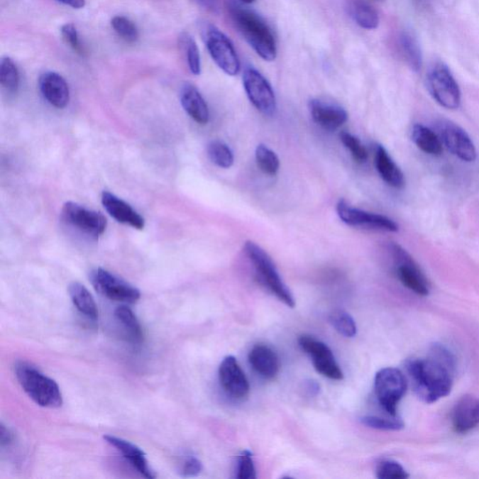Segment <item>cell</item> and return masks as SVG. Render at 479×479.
Listing matches in <instances>:
<instances>
[{
  "mask_svg": "<svg viewBox=\"0 0 479 479\" xmlns=\"http://www.w3.org/2000/svg\"><path fill=\"white\" fill-rule=\"evenodd\" d=\"M111 28L122 40L128 43H136L139 40V31L136 25L125 16H117L111 19Z\"/></svg>",
  "mask_w": 479,
  "mask_h": 479,
  "instance_id": "cell-34",
  "label": "cell"
},
{
  "mask_svg": "<svg viewBox=\"0 0 479 479\" xmlns=\"http://www.w3.org/2000/svg\"><path fill=\"white\" fill-rule=\"evenodd\" d=\"M412 140L414 143L426 154L431 155L442 154L443 146L440 138L427 126L420 124L414 126Z\"/></svg>",
  "mask_w": 479,
  "mask_h": 479,
  "instance_id": "cell-26",
  "label": "cell"
},
{
  "mask_svg": "<svg viewBox=\"0 0 479 479\" xmlns=\"http://www.w3.org/2000/svg\"><path fill=\"white\" fill-rule=\"evenodd\" d=\"M390 251L395 258L397 276L401 283L417 295L427 296L430 293V285L412 257L398 245H392Z\"/></svg>",
  "mask_w": 479,
  "mask_h": 479,
  "instance_id": "cell-11",
  "label": "cell"
},
{
  "mask_svg": "<svg viewBox=\"0 0 479 479\" xmlns=\"http://www.w3.org/2000/svg\"><path fill=\"white\" fill-rule=\"evenodd\" d=\"M104 440L111 446L116 448L122 454V456L145 478H155V472L149 466L145 452L128 441L113 436H104Z\"/></svg>",
  "mask_w": 479,
  "mask_h": 479,
  "instance_id": "cell-20",
  "label": "cell"
},
{
  "mask_svg": "<svg viewBox=\"0 0 479 479\" xmlns=\"http://www.w3.org/2000/svg\"><path fill=\"white\" fill-rule=\"evenodd\" d=\"M204 466L202 461L196 457H188L184 461L181 468V475L184 478H193L201 474Z\"/></svg>",
  "mask_w": 479,
  "mask_h": 479,
  "instance_id": "cell-40",
  "label": "cell"
},
{
  "mask_svg": "<svg viewBox=\"0 0 479 479\" xmlns=\"http://www.w3.org/2000/svg\"><path fill=\"white\" fill-rule=\"evenodd\" d=\"M330 321L335 330L343 336L353 338L357 334V324L353 317L343 310L334 311L331 314Z\"/></svg>",
  "mask_w": 479,
  "mask_h": 479,
  "instance_id": "cell-33",
  "label": "cell"
},
{
  "mask_svg": "<svg viewBox=\"0 0 479 479\" xmlns=\"http://www.w3.org/2000/svg\"><path fill=\"white\" fill-rule=\"evenodd\" d=\"M90 279L97 292L111 301L132 304L141 298L139 290L104 269L94 270Z\"/></svg>",
  "mask_w": 479,
  "mask_h": 479,
  "instance_id": "cell-8",
  "label": "cell"
},
{
  "mask_svg": "<svg viewBox=\"0 0 479 479\" xmlns=\"http://www.w3.org/2000/svg\"><path fill=\"white\" fill-rule=\"evenodd\" d=\"M336 211L340 219L351 227L386 232L399 231L398 224L389 217L352 207L343 199L338 202Z\"/></svg>",
  "mask_w": 479,
  "mask_h": 479,
  "instance_id": "cell-10",
  "label": "cell"
},
{
  "mask_svg": "<svg viewBox=\"0 0 479 479\" xmlns=\"http://www.w3.org/2000/svg\"><path fill=\"white\" fill-rule=\"evenodd\" d=\"M407 369L417 396L425 402L433 404L451 393L455 358L445 346L434 345L428 358L408 360Z\"/></svg>",
  "mask_w": 479,
  "mask_h": 479,
  "instance_id": "cell-1",
  "label": "cell"
},
{
  "mask_svg": "<svg viewBox=\"0 0 479 479\" xmlns=\"http://www.w3.org/2000/svg\"><path fill=\"white\" fill-rule=\"evenodd\" d=\"M479 424V398L466 395L458 400L452 412V425L458 434H466Z\"/></svg>",
  "mask_w": 479,
  "mask_h": 479,
  "instance_id": "cell-18",
  "label": "cell"
},
{
  "mask_svg": "<svg viewBox=\"0 0 479 479\" xmlns=\"http://www.w3.org/2000/svg\"><path fill=\"white\" fill-rule=\"evenodd\" d=\"M179 45L186 58L188 69L194 75H199L202 72L201 55L195 40L190 34L183 32L179 37Z\"/></svg>",
  "mask_w": 479,
  "mask_h": 479,
  "instance_id": "cell-29",
  "label": "cell"
},
{
  "mask_svg": "<svg viewBox=\"0 0 479 479\" xmlns=\"http://www.w3.org/2000/svg\"><path fill=\"white\" fill-rule=\"evenodd\" d=\"M69 294L72 304L79 312L94 322L98 320L99 312L95 299L84 285L73 282L70 285Z\"/></svg>",
  "mask_w": 479,
  "mask_h": 479,
  "instance_id": "cell-24",
  "label": "cell"
},
{
  "mask_svg": "<svg viewBox=\"0 0 479 479\" xmlns=\"http://www.w3.org/2000/svg\"><path fill=\"white\" fill-rule=\"evenodd\" d=\"M0 442H1V446H9L13 443V434L11 433L10 429L6 427L4 424L0 426Z\"/></svg>",
  "mask_w": 479,
  "mask_h": 479,
  "instance_id": "cell-41",
  "label": "cell"
},
{
  "mask_svg": "<svg viewBox=\"0 0 479 479\" xmlns=\"http://www.w3.org/2000/svg\"><path fill=\"white\" fill-rule=\"evenodd\" d=\"M360 422L367 427L381 431H399L404 426L398 417L365 416L361 417Z\"/></svg>",
  "mask_w": 479,
  "mask_h": 479,
  "instance_id": "cell-35",
  "label": "cell"
},
{
  "mask_svg": "<svg viewBox=\"0 0 479 479\" xmlns=\"http://www.w3.org/2000/svg\"><path fill=\"white\" fill-rule=\"evenodd\" d=\"M180 101L184 110L194 121L201 125L207 124L210 114L207 101L193 84H185L182 87Z\"/></svg>",
  "mask_w": 479,
  "mask_h": 479,
  "instance_id": "cell-22",
  "label": "cell"
},
{
  "mask_svg": "<svg viewBox=\"0 0 479 479\" xmlns=\"http://www.w3.org/2000/svg\"><path fill=\"white\" fill-rule=\"evenodd\" d=\"M439 129L444 145L452 154L466 163L475 160L477 151L466 131L449 121L441 123Z\"/></svg>",
  "mask_w": 479,
  "mask_h": 479,
  "instance_id": "cell-15",
  "label": "cell"
},
{
  "mask_svg": "<svg viewBox=\"0 0 479 479\" xmlns=\"http://www.w3.org/2000/svg\"><path fill=\"white\" fill-rule=\"evenodd\" d=\"M61 35L65 42L73 51L81 55H84V46L82 45L80 38H79L77 28L73 23H65L61 28Z\"/></svg>",
  "mask_w": 479,
  "mask_h": 479,
  "instance_id": "cell-39",
  "label": "cell"
},
{
  "mask_svg": "<svg viewBox=\"0 0 479 479\" xmlns=\"http://www.w3.org/2000/svg\"><path fill=\"white\" fill-rule=\"evenodd\" d=\"M319 384H317L316 381L307 382V390L310 395H316L319 392Z\"/></svg>",
  "mask_w": 479,
  "mask_h": 479,
  "instance_id": "cell-44",
  "label": "cell"
},
{
  "mask_svg": "<svg viewBox=\"0 0 479 479\" xmlns=\"http://www.w3.org/2000/svg\"><path fill=\"white\" fill-rule=\"evenodd\" d=\"M14 372L23 392L38 405L58 408L63 404L62 393L57 382L26 361H18Z\"/></svg>",
  "mask_w": 479,
  "mask_h": 479,
  "instance_id": "cell-2",
  "label": "cell"
},
{
  "mask_svg": "<svg viewBox=\"0 0 479 479\" xmlns=\"http://www.w3.org/2000/svg\"><path fill=\"white\" fill-rule=\"evenodd\" d=\"M202 37L211 60L220 70L229 76L240 72L241 63L233 44L216 26L207 25L202 28Z\"/></svg>",
  "mask_w": 479,
  "mask_h": 479,
  "instance_id": "cell-6",
  "label": "cell"
},
{
  "mask_svg": "<svg viewBox=\"0 0 479 479\" xmlns=\"http://www.w3.org/2000/svg\"><path fill=\"white\" fill-rule=\"evenodd\" d=\"M299 346L312 358L316 372L333 380H342L343 371L335 360L333 351L325 343L309 335H302L299 338Z\"/></svg>",
  "mask_w": 479,
  "mask_h": 479,
  "instance_id": "cell-12",
  "label": "cell"
},
{
  "mask_svg": "<svg viewBox=\"0 0 479 479\" xmlns=\"http://www.w3.org/2000/svg\"><path fill=\"white\" fill-rule=\"evenodd\" d=\"M40 93L49 104L57 109L66 107L70 102V87L66 80L57 72H47L40 77Z\"/></svg>",
  "mask_w": 479,
  "mask_h": 479,
  "instance_id": "cell-16",
  "label": "cell"
},
{
  "mask_svg": "<svg viewBox=\"0 0 479 479\" xmlns=\"http://www.w3.org/2000/svg\"><path fill=\"white\" fill-rule=\"evenodd\" d=\"M427 84L431 95L441 106L455 110L461 104V90L451 70L443 63L431 67L427 75Z\"/></svg>",
  "mask_w": 479,
  "mask_h": 479,
  "instance_id": "cell-7",
  "label": "cell"
},
{
  "mask_svg": "<svg viewBox=\"0 0 479 479\" xmlns=\"http://www.w3.org/2000/svg\"><path fill=\"white\" fill-rule=\"evenodd\" d=\"M197 4L211 13H217L219 9V0H194Z\"/></svg>",
  "mask_w": 479,
  "mask_h": 479,
  "instance_id": "cell-42",
  "label": "cell"
},
{
  "mask_svg": "<svg viewBox=\"0 0 479 479\" xmlns=\"http://www.w3.org/2000/svg\"><path fill=\"white\" fill-rule=\"evenodd\" d=\"M243 87L249 101L260 113L266 116L275 114L277 104L272 87L260 72L248 67L243 75Z\"/></svg>",
  "mask_w": 479,
  "mask_h": 479,
  "instance_id": "cell-9",
  "label": "cell"
},
{
  "mask_svg": "<svg viewBox=\"0 0 479 479\" xmlns=\"http://www.w3.org/2000/svg\"><path fill=\"white\" fill-rule=\"evenodd\" d=\"M255 161L261 172L267 175H275L280 167V161L272 150L264 145H258L255 149Z\"/></svg>",
  "mask_w": 479,
  "mask_h": 479,
  "instance_id": "cell-32",
  "label": "cell"
},
{
  "mask_svg": "<svg viewBox=\"0 0 479 479\" xmlns=\"http://www.w3.org/2000/svg\"><path fill=\"white\" fill-rule=\"evenodd\" d=\"M207 153L211 163L217 167L229 169L233 165V153L226 143L220 141H213L209 143Z\"/></svg>",
  "mask_w": 479,
  "mask_h": 479,
  "instance_id": "cell-31",
  "label": "cell"
},
{
  "mask_svg": "<svg viewBox=\"0 0 479 479\" xmlns=\"http://www.w3.org/2000/svg\"><path fill=\"white\" fill-rule=\"evenodd\" d=\"M219 375L222 389L231 398L243 400L248 396L250 386L248 378L233 356H227L222 360Z\"/></svg>",
  "mask_w": 479,
  "mask_h": 479,
  "instance_id": "cell-14",
  "label": "cell"
},
{
  "mask_svg": "<svg viewBox=\"0 0 479 479\" xmlns=\"http://www.w3.org/2000/svg\"><path fill=\"white\" fill-rule=\"evenodd\" d=\"M241 1L246 3V4H251V3L254 2L255 0H241Z\"/></svg>",
  "mask_w": 479,
  "mask_h": 479,
  "instance_id": "cell-45",
  "label": "cell"
},
{
  "mask_svg": "<svg viewBox=\"0 0 479 479\" xmlns=\"http://www.w3.org/2000/svg\"><path fill=\"white\" fill-rule=\"evenodd\" d=\"M311 116L316 124L327 131H336L348 119L345 109L336 104L313 99L309 104Z\"/></svg>",
  "mask_w": 479,
  "mask_h": 479,
  "instance_id": "cell-17",
  "label": "cell"
},
{
  "mask_svg": "<svg viewBox=\"0 0 479 479\" xmlns=\"http://www.w3.org/2000/svg\"><path fill=\"white\" fill-rule=\"evenodd\" d=\"M114 316L124 327L129 341L133 343H141L143 339L142 326L131 308L121 305L114 311Z\"/></svg>",
  "mask_w": 479,
  "mask_h": 479,
  "instance_id": "cell-28",
  "label": "cell"
},
{
  "mask_svg": "<svg viewBox=\"0 0 479 479\" xmlns=\"http://www.w3.org/2000/svg\"><path fill=\"white\" fill-rule=\"evenodd\" d=\"M57 1L72 9H83L85 6V0H57Z\"/></svg>",
  "mask_w": 479,
  "mask_h": 479,
  "instance_id": "cell-43",
  "label": "cell"
},
{
  "mask_svg": "<svg viewBox=\"0 0 479 479\" xmlns=\"http://www.w3.org/2000/svg\"><path fill=\"white\" fill-rule=\"evenodd\" d=\"M349 14L360 28L373 31L379 25L378 13L371 5L363 0H351L348 4Z\"/></svg>",
  "mask_w": 479,
  "mask_h": 479,
  "instance_id": "cell-25",
  "label": "cell"
},
{
  "mask_svg": "<svg viewBox=\"0 0 479 479\" xmlns=\"http://www.w3.org/2000/svg\"><path fill=\"white\" fill-rule=\"evenodd\" d=\"M248 360L253 370L265 379L275 378L280 369L277 354L268 346H255L249 352Z\"/></svg>",
  "mask_w": 479,
  "mask_h": 479,
  "instance_id": "cell-21",
  "label": "cell"
},
{
  "mask_svg": "<svg viewBox=\"0 0 479 479\" xmlns=\"http://www.w3.org/2000/svg\"><path fill=\"white\" fill-rule=\"evenodd\" d=\"M62 219L67 224L94 238L101 236L107 228V220L101 213L75 202H69L63 205Z\"/></svg>",
  "mask_w": 479,
  "mask_h": 479,
  "instance_id": "cell-13",
  "label": "cell"
},
{
  "mask_svg": "<svg viewBox=\"0 0 479 479\" xmlns=\"http://www.w3.org/2000/svg\"><path fill=\"white\" fill-rule=\"evenodd\" d=\"M232 17L238 29L249 45L263 60L273 61L277 55V48L271 28L254 11L235 8Z\"/></svg>",
  "mask_w": 479,
  "mask_h": 479,
  "instance_id": "cell-3",
  "label": "cell"
},
{
  "mask_svg": "<svg viewBox=\"0 0 479 479\" xmlns=\"http://www.w3.org/2000/svg\"><path fill=\"white\" fill-rule=\"evenodd\" d=\"M0 84L9 93H16L20 84V73L11 58L3 57L0 62Z\"/></svg>",
  "mask_w": 479,
  "mask_h": 479,
  "instance_id": "cell-30",
  "label": "cell"
},
{
  "mask_svg": "<svg viewBox=\"0 0 479 479\" xmlns=\"http://www.w3.org/2000/svg\"><path fill=\"white\" fill-rule=\"evenodd\" d=\"M376 477L379 479H405L409 478L407 470L395 461H382L376 467Z\"/></svg>",
  "mask_w": 479,
  "mask_h": 479,
  "instance_id": "cell-36",
  "label": "cell"
},
{
  "mask_svg": "<svg viewBox=\"0 0 479 479\" xmlns=\"http://www.w3.org/2000/svg\"><path fill=\"white\" fill-rule=\"evenodd\" d=\"M375 163L376 170L385 183L392 187L401 189L404 187L405 179L401 169L393 161L387 150L382 145L375 148Z\"/></svg>",
  "mask_w": 479,
  "mask_h": 479,
  "instance_id": "cell-23",
  "label": "cell"
},
{
  "mask_svg": "<svg viewBox=\"0 0 479 479\" xmlns=\"http://www.w3.org/2000/svg\"><path fill=\"white\" fill-rule=\"evenodd\" d=\"M407 390V379L399 369L387 367L381 369L375 375V396L389 416L397 417V407Z\"/></svg>",
  "mask_w": 479,
  "mask_h": 479,
  "instance_id": "cell-5",
  "label": "cell"
},
{
  "mask_svg": "<svg viewBox=\"0 0 479 479\" xmlns=\"http://www.w3.org/2000/svg\"><path fill=\"white\" fill-rule=\"evenodd\" d=\"M243 250L254 267L255 275L260 283L275 294L279 301L284 302L287 307L294 308L295 299L292 293L279 275L277 268L268 253L252 241L246 242Z\"/></svg>",
  "mask_w": 479,
  "mask_h": 479,
  "instance_id": "cell-4",
  "label": "cell"
},
{
  "mask_svg": "<svg viewBox=\"0 0 479 479\" xmlns=\"http://www.w3.org/2000/svg\"><path fill=\"white\" fill-rule=\"evenodd\" d=\"M236 472V478L239 479H255L257 478L251 452L248 451L242 452V454L238 458Z\"/></svg>",
  "mask_w": 479,
  "mask_h": 479,
  "instance_id": "cell-38",
  "label": "cell"
},
{
  "mask_svg": "<svg viewBox=\"0 0 479 479\" xmlns=\"http://www.w3.org/2000/svg\"><path fill=\"white\" fill-rule=\"evenodd\" d=\"M341 141L346 148L349 150L352 158L356 163H364L368 158V152L365 147L361 143L360 139L348 132H342L340 134Z\"/></svg>",
  "mask_w": 479,
  "mask_h": 479,
  "instance_id": "cell-37",
  "label": "cell"
},
{
  "mask_svg": "<svg viewBox=\"0 0 479 479\" xmlns=\"http://www.w3.org/2000/svg\"><path fill=\"white\" fill-rule=\"evenodd\" d=\"M101 202L105 210L116 221L137 229L145 228V219L138 211H135L131 205L122 201L119 197L104 191L102 193Z\"/></svg>",
  "mask_w": 479,
  "mask_h": 479,
  "instance_id": "cell-19",
  "label": "cell"
},
{
  "mask_svg": "<svg viewBox=\"0 0 479 479\" xmlns=\"http://www.w3.org/2000/svg\"><path fill=\"white\" fill-rule=\"evenodd\" d=\"M400 51L405 62L415 72L422 67V54L416 38L409 33H402L399 39Z\"/></svg>",
  "mask_w": 479,
  "mask_h": 479,
  "instance_id": "cell-27",
  "label": "cell"
}]
</instances>
